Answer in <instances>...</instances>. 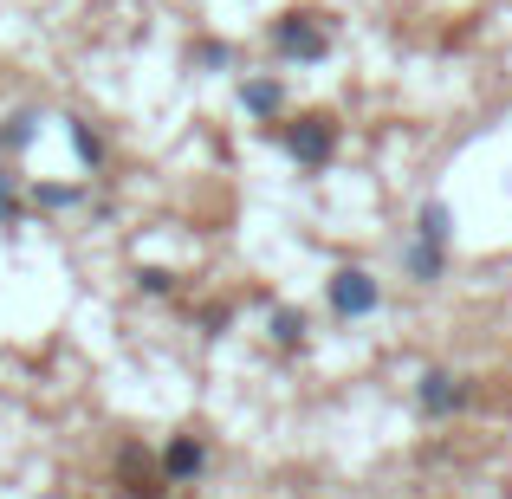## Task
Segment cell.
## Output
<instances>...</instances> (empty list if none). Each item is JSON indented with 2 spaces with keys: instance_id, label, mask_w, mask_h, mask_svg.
<instances>
[{
  "instance_id": "ba28073f",
  "label": "cell",
  "mask_w": 512,
  "mask_h": 499,
  "mask_svg": "<svg viewBox=\"0 0 512 499\" xmlns=\"http://www.w3.org/2000/svg\"><path fill=\"white\" fill-rule=\"evenodd\" d=\"M234 98H240V111H247L253 124H279V117L292 111V91H286V78H279V72H247L234 85Z\"/></svg>"
},
{
  "instance_id": "3957f363",
  "label": "cell",
  "mask_w": 512,
  "mask_h": 499,
  "mask_svg": "<svg viewBox=\"0 0 512 499\" xmlns=\"http://www.w3.org/2000/svg\"><path fill=\"white\" fill-rule=\"evenodd\" d=\"M474 376L467 370H454V363H428L422 376H415V389H409V402H415V415L422 422H454V415H467L474 409Z\"/></svg>"
},
{
  "instance_id": "2e32d148",
  "label": "cell",
  "mask_w": 512,
  "mask_h": 499,
  "mask_svg": "<svg viewBox=\"0 0 512 499\" xmlns=\"http://www.w3.org/2000/svg\"><path fill=\"white\" fill-rule=\"evenodd\" d=\"M227 325H234V305H227V299H214V305H201V312H195V331L201 337H221Z\"/></svg>"
},
{
  "instance_id": "8fae6325",
  "label": "cell",
  "mask_w": 512,
  "mask_h": 499,
  "mask_svg": "<svg viewBox=\"0 0 512 499\" xmlns=\"http://www.w3.org/2000/svg\"><path fill=\"white\" fill-rule=\"evenodd\" d=\"M266 337H273V350H305L312 344V312L305 305H266Z\"/></svg>"
},
{
  "instance_id": "30bf717a",
  "label": "cell",
  "mask_w": 512,
  "mask_h": 499,
  "mask_svg": "<svg viewBox=\"0 0 512 499\" xmlns=\"http://www.w3.org/2000/svg\"><path fill=\"white\" fill-rule=\"evenodd\" d=\"M65 143H72V156H78L85 175H104V163H111V137H104L91 117H65Z\"/></svg>"
},
{
  "instance_id": "52a82bcc",
  "label": "cell",
  "mask_w": 512,
  "mask_h": 499,
  "mask_svg": "<svg viewBox=\"0 0 512 499\" xmlns=\"http://www.w3.org/2000/svg\"><path fill=\"white\" fill-rule=\"evenodd\" d=\"M448 260H454V240H435V234H402V247H396V266H402V279L409 286H441L448 279Z\"/></svg>"
},
{
  "instance_id": "277c9868",
  "label": "cell",
  "mask_w": 512,
  "mask_h": 499,
  "mask_svg": "<svg viewBox=\"0 0 512 499\" xmlns=\"http://www.w3.org/2000/svg\"><path fill=\"white\" fill-rule=\"evenodd\" d=\"M325 312L338 318V325H363V318H376V312H383V279H376L370 266H357V260L331 266V273H325Z\"/></svg>"
},
{
  "instance_id": "8992f818",
  "label": "cell",
  "mask_w": 512,
  "mask_h": 499,
  "mask_svg": "<svg viewBox=\"0 0 512 499\" xmlns=\"http://www.w3.org/2000/svg\"><path fill=\"white\" fill-rule=\"evenodd\" d=\"M156 467H163L169 487H201L214 467V441L201 435V428H175V435L156 448Z\"/></svg>"
},
{
  "instance_id": "6da1fadb",
  "label": "cell",
  "mask_w": 512,
  "mask_h": 499,
  "mask_svg": "<svg viewBox=\"0 0 512 499\" xmlns=\"http://www.w3.org/2000/svg\"><path fill=\"white\" fill-rule=\"evenodd\" d=\"M266 52L279 65H325L338 52V20L325 7H286L266 20Z\"/></svg>"
},
{
  "instance_id": "5b68a950",
  "label": "cell",
  "mask_w": 512,
  "mask_h": 499,
  "mask_svg": "<svg viewBox=\"0 0 512 499\" xmlns=\"http://www.w3.org/2000/svg\"><path fill=\"white\" fill-rule=\"evenodd\" d=\"M111 487H117V499H169L175 493L163 480V467H156V448H143V441H117Z\"/></svg>"
},
{
  "instance_id": "5bb4252c",
  "label": "cell",
  "mask_w": 512,
  "mask_h": 499,
  "mask_svg": "<svg viewBox=\"0 0 512 499\" xmlns=\"http://www.w3.org/2000/svg\"><path fill=\"white\" fill-rule=\"evenodd\" d=\"M33 201H26V175H13V163H0V234H20Z\"/></svg>"
},
{
  "instance_id": "7c38bea8",
  "label": "cell",
  "mask_w": 512,
  "mask_h": 499,
  "mask_svg": "<svg viewBox=\"0 0 512 499\" xmlns=\"http://www.w3.org/2000/svg\"><path fill=\"white\" fill-rule=\"evenodd\" d=\"M85 195H91L85 182H52V175L26 182V201H33V214H72V208H85Z\"/></svg>"
},
{
  "instance_id": "7a4b0ae2",
  "label": "cell",
  "mask_w": 512,
  "mask_h": 499,
  "mask_svg": "<svg viewBox=\"0 0 512 499\" xmlns=\"http://www.w3.org/2000/svg\"><path fill=\"white\" fill-rule=\"evenodd\" d=\"M273 137H279V150H286L305 175H325L331 163H338V150H344V124L331 111H299V117L286 111L273 124Z\"/></svg>"
},
{
  "instance_id": "4fadbf2b",
  "label": "cell",
  "mask_w": 512,
  "mask_h": 499,
  "mask_svg": "<svg viewBox=\"0 0 512 499\" xmlns=\"http://www.w3.org/2000/svg\"><path fill=\"white\" fill-rule=\"evenodd\" d=\"M240 65V46L234 39H195V46H188V72H201V78H221V72H234Z\"/></svg>"
},
{
  "instance_id": "9c48e42d",
  "label": "cell",
  "mask_w": 512,
  "mask_h": 499,
  "mask_svg": "<svg viewBox=\"0 0 512 499\" xmlns=\"http://www.w3.org/2000/svg\"><path fill=\"white\" fill-rule=\"evenodd\" d=\"M39 130H46V111H39V104H13V111L0 117V163H20V156H33Z\"/></svg>"
},
{
  "instance_id": "9a60e30c",
  "label": "cell",
  "mask_w": 512,
  "mask_h": 499,
  "mask_svg": "<svg viewBox=\"0 0 512 499\" xmlns=\"http://www.w3.org/2000/svg\"><path fill=\"white\" fill-rule=\"evenodd\" d=\"M130 286H137L143 299H175V292H182V273H169V266H137Z\"/></svg>"
}]
</instances>
